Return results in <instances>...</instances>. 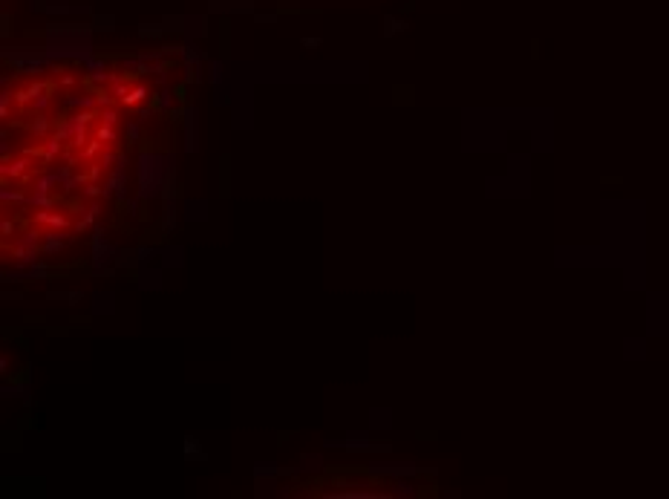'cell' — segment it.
Returning a JSON list of instances; mask_svg holds the SVG:
<instances>
[{
  "mask_svg": "<svg viewBox=\"0 0 669 499\" xmlns=\"http://www.w3.org/2000/svg\"><path fill=\"white\" fill-rule=\"evenodd\" d=\"M150 113H153V110H147V107H142V110H139V121H144V118H147V116H150Z\"/></svg>",
  "mask_w": 669,
  "mask_h": 499,
  "instance_id": "16",
  "label": "cell"
},
{
  "mask_svg": "<svg viewBox=\"0 0 669 499\" xmlns=\"http://www.w3.org/2000/svg\"><path fill=\"white\" fill-rule=\"evenodd\" d=\"M29 130H32L38 139H41V136H46V130H49V118H46V116H35V121L29 124Z\"/></svg>",
  "mask_w": 669,
  "mask_h": 499,
  "instance_id": "7",
  "label": "cell"
},
{
  "mask_svg": "<svg viewBox=\"0 0 669 499\" xmlns=\"http://www.w3.org/2000/svg\"><path fill=\"white\" fill-rule=\"evenodd\" d=\"M58 153H61V139H58V136H52V139H49V142H46L44 159H46V162H52L55 156H58Z\"/></svg>",
  "mask_w": 669,
  "mask_h": 499,
  "instance_id": "8",
  "label": "cell"
},
{
  "mask_svg": "<svg viewBox=\"0 0 669 499\" xmlns=\"http://www.w3.org/2000/svg\"><path fill=\"white\" fill-rule=\"evenodd\" d=\"M95 139H99L101 144H110L113 139H116V130H113L110 124H101V127H99V133H95Z\"/></svg>",
  "mask_w": 669,
  "mask_h": 499,
  "instance_id": "9",
  "label": "cell"
},
{
  "mask_svg": "<svg viewBox=\"0 0 669 499\" xmlns=\"http://www.w3.org/2000/svg\"><path fill=\"white\" fill-rule=\"evenodd\" d=\"M147 96H150V89L144 87V84H133V87L127 89L124 96L118 98V101H121L124 107H136V104H139V101H144Z\"/></svg>",
  "mask_w": 669,
  "mask_h": 499,
  "instance_id": "2",
  "label": "cell"
},
{
  "mask_svg": "<svg viewBox=\"0 0 669 499\" xmlns=\"http://www.w3.org/2000/svg\"><path fill=\"white\" fill-rule=\"evenodd\" d=\"M99 150H101V142H99V139H95V142H92V144H87V150H84V159H89V156H95V153H99Z\"/></svg>",
  "mask_w": 669,
  "mask_h": 499,
  "instance_id": "13",
  "label": "cell"
},
{
  "mask_svg": "<svg viewBox=\"0 0 669 499\" xmlns=\"http://www.w3.org/2000/svg\"><path fill=\"white\" fill-rule=\"evenodd\" d=\"M92 118H95V113H92V110H81V113L70 116V121H72V127H87Z\"/></svg>",
  "mask_w": 669,
  "mask_h": 499,
  "instance_id": "5",
  "label": "cell"
},
{
  "mask_svg": "<svg viewBox=\"0 0 669 499\" xmlns=\"http://www.w3.org/2000/svg\"><path fill=\"white\" fill-rule=\"evenodd\" d=\"M159 165H156V156L144 153L142 156V168H139V182H142V196H150L159 185Z\"/></svg>",
  "mask_w": 669,
  "mask_h": 499,
  "instance_id": "1",
  "label": "cell"
},
{
  "mask_svg": "<svg viewBox=\"0 0 669 499\" xmlns=\"http://www.w3.org/2000/svg\"><path fill=\"white\" fill-rule=\"evenodd\" d=\"M0 231H3V237H12V234H15V223H9V220H3V225H0Z\"/></svg>",
  "mask_w": 669,
  "mask_h": 499,
  "instance_id": "15",
  "label": "cell"
},
{
  "mask_svg": "<svg viewBox=\"0 0 669 499\" xmlns=\"http://www.w3.org/2000/svg\"><path fill=\"white\" fill-rule=\"evenodd\" d=\"M61 248H63V240H61V237H58L55 231H49V234H46V245H44V251H46V254H55V251H61Z\"/></svg>",
  "mask_w": 669,
  "mask_h": 499,
  "instance_id": "6",
  "label": "cell"
},
{
  "mask_svg": "<svg viewBox=\"0 0 669 499\" xmlns=\"http://www.w3.org/2000/svg\"><path fill=\"white\" fill-rule=\"evenodd\" d=\"M156 104H159L162 110H165V107H170V92H168V89H165V92H159V98H156Z\"/></svg>",
  "mask_w": 669,
  "mask_h": 499,
  "instance_id": "14",
  "label": "cell"
},
{
  "mask_svg": "<svg viewBox=\"0 0 669 499\" xmlns=\"http://www.w3.org/2000/svg\"><path fill=\"white\" fill-rule=\"evenodd\" d=\"M95 216H99V205H89V208H87V216H84V220H81V223L75 225V228H78V231H84V228H87V225L92 223V220H95Z\"/></svg>",
  "mask_w": 669,
  "mask_h": 499,
  "instance_id": "10",
  "label": "cell"
},
{
  "mask_svg": "<svg viewBox=\"0 0 669 499\" xmlns=\"http://www.w3.org/2000/svg\"><path fill=\"white\" fill-rule=\"evenodd\" d=\"M29 162L26 159H18V162H9V165H3V176H20L23 170H26Z\"/></svg>",
  "mask_w": 669,
  "mask_h": 499,
  "instance_id": "4",
  "label": "cell"
},
{
  "mask_svg": "<svg viewBox=\"0 0 669 499\" xmlns=\"http://www.w3.org/2000/svg\"><path fill=\"white\" fill-rule=\"evenodd\" d=\"M9 104H12V92H3V96H0V116L3 118L9 116Z\"/></svg>",
  "mask_w": 669,
  "mask_h": 499,
  "instance_id": "12",
  "label": "cell"
},
{
  "mask_svg": "<svg viewBox=\"0 0 669 499\" xmlns=\"http://www.w3.org/2000/svg\"><path fill=\"white\" fill-rule=\"evenodd\" d=\"M116 121H118V113H116V110H104V107H101V124L116 127Z\"/></svg>",
  "mask_w": 669,
  "mask_h": 499,
  "instance_id": "11",
  "label": "cell"
},
{
  "mask_svg": "<svg viewBox=\"0 0 669 499\" xmlns=\"http://www.w3.org/2000/svg\"><path fill=\"white\" fill-rule=\"evenodd\" d=\"M35 220H38V223H49L52 228H67V225H70V216H67V214H49V211H41V214H35Z\"/></svg>",
  "mask_w": 669,
  "mask_h": 499,
  "instance_id": "3",
  "label": "cell"
}]
</instances>
